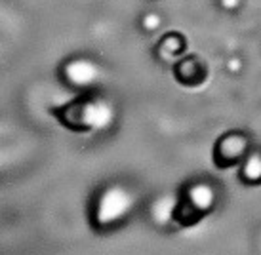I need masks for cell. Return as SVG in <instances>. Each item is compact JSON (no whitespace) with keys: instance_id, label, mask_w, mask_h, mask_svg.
Listing matches in <instances>:
<instances>
[{"instance_id":"obj_2","label":"cell","mask_w":261,"mask_h":255,"mask_svg":"<svg viewBox=\"0 0 261 255\" xmlns=\"http://www.w3.org/2000/svg\"><path fill=\"white\" fill-rule=\"evenodd\" d=\"M175 74L185 84H198L206 78V65L202 59H198L196 55L181 58L175 63Z\"/></svg>"},{"instance_id":"obj_4","label":"cell","mask_w":261,"mask_h":255,"mask_svg":"<svg viewBox=\"0 0 261 255\" xmlns=\"http://www.w3.org/2000/svg\"><path fill=\"white\" fill-rule=\"evenodd\" d=\"M216 4L223 14H237L242 8V0H216Z\"/></svg>"},{"instance_id":"obj_3","label":"cell","mask_w":261,"mask_h":255,"mask_svg":"<svg viewBox=\"0 0 261 255\" xmlns=\"http://www.w3.org/2000/svg\"><path fill=\"white\" fill-rule=\"evenodd\" d=\"M244 177H248V179H259L261 177L259 156H250V158L244 162Z\"/></svg>"},{"instance_id":"obj_1","label":"cell","mask_w":261,"mask_h":255,"mask_svg":"<svg viewBox=\"0 0 261 255\" xmlns=\"http://www.w3.org/2000/svg\"><path fill=\"white\" fill-rule=\"evenodd\" d=\"M246 156V139L242 135H225L219 141L218 149H216V162L219 166L227 168L229 164H237L240 158Z\"/></svg>"}]
</instances>
